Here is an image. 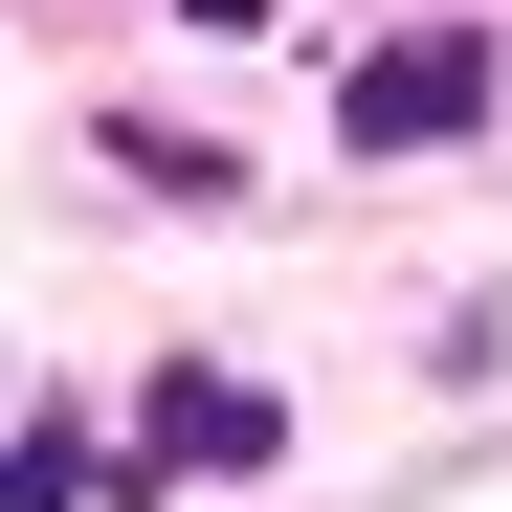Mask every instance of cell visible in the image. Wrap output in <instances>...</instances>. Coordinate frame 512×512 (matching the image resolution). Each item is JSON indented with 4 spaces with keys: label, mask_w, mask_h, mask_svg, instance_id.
Instances as JSON below:
<instances>
[{
    "label": "cell",
    "mask_w": 512,
    "mask_h": 512,
    "mask_svg": "<svg viewBox=\"0 0 512 512\" xmlns=\"http://www.w3.org/2000/svg\"><path fill=\"white\" fill-rule=\"evenodd\" d=\"M290 423H268V379H156V423H134V468L112 490H179V468H268Z\"/></svg>",
    "instance_id": "2"
},
{
    "label": "cell",
    "mask_w": 512,
    "mask_h": 512,
    "mask_svg": "<svg viewBox=\"0 0 512 512\" xmlns=\"http://www.w3.org/2000/svg\"><path fill=\"white\" fill-rule=\"evenodd\" d=\"M67 490H112V468H90V423H45V446H0V512H67Z\"/></svg>",
    "instance_id": "3"
},
{
    "label": "cell",
    "mask_w": 512,
    "mask_h": 512,
    "mask_svg": "<svg viewBox=\"0 0 512 512\" xmlns=\"http://www.w3.org/2000/svg\"><path fill=\"white\" fill-rule=\"evenodd\" d=\"M468 112H490V23H401L357 90H334V134H357V156H423V134H468Z\"/></svg>",
    "instance_id": "1"
}]
</instances>
